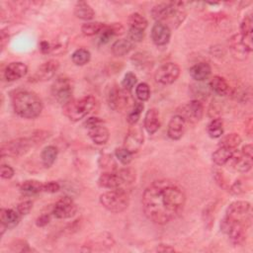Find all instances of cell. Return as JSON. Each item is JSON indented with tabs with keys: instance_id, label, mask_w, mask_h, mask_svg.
Returning a JSON list of instances; mask_svg holds the SVG:
<instances>
[{
	"instance_id": "47",
	"label": "cell",
	"mask_w": 253,
	"mask_h": 253,
	"mask_svg": "<svg viewBox=\"0 0 253 253\" xmlns=\"http://www.w3.org/2000/svg\"><path fill=\"white\" fill-rule=\"evenodd\" d=\"M100 124H103V121L100 118H96V117H91L89 119H87L84 123V126L89 129L95 126H98Z\"/></svg>"
},
{
	"instance_id": "36",
	"label": "cell",
	"mask_w": 253,
	"mask_h": 253,
	"mask_svg": "<svg viewBox=\"0 0 253 253\" xmlns=\"http://www.w3.org/2000/svg\"><path fill=\"white\" fill-rule=\"evenodd\" d=\"M128 26L129 28L144 32V30L147 28V20L139 13H132L128 17Z\"/></svg>"
},
{
	"instance_id": "22",
	"label": "cell",
	"mask_w": 253,
	"mask_h": 253,
	"mask_svg": "<svg viewBox=\"0 0 253 253\" xmlns=\"http://www.w3.org/2000/svg\"><path fill=\"white\" fill-rule=\"evenodd\" d=\"M144 128L149 134L155 133L160 127L159 113L156 109H149L144 116Z\"/></svg>"
},
{
	"instance_id": "21",
	"label": "cell",
	"mask_w": 253,
	"mask_h": 253,
	"mask_svg": "<svg viewBox=\"0 0 253 253\" xmlns=\"http://www.w3.org/2000/svg\"><path fill=\"white\" fill-rule=\"evenodd\" d=\"M58 67H59V63H58L57 60H54V59L47 60L46 62L42 63L38 68V70L36 71L35 77L39 81L49 80L55 75V72L57 71Z\"/></svg>"
},
{
	"instance_id": "43",
	"label": "cell",
	"mask_w": 253,
	"mask_h": 253,
	"mask_svg": "<svg viewBox=\"0 0 253 253\" xmlns=\"http://www.w3.org/2000/svg\"><path fill=\"white\" fill-rule=\"evenodd\" d=\"M133 64L137 65L140 68H144L145 66H149V58L142 52L136 53L132 58Z\"/></svg>"
},
{
	"instance_id": "4",
	"label": "cell",
	"mask_w": 253,
	"mask_h": 253,
	"mask_svg": "<svg viewBox=\"0 0 253 253\" xmlns=\"http://www.w3.org/2000/svg\"><path fill=\"white\" fill-rule=\"evenodd\" d=\"M250 224V215L236 216L226 214L220 222V229L235 245L242 244L246 239L247 227Z\"/></svg>"
},
{
	"instance_id": "18",
	"label": "cell",
	"mask_w": 253,
	"mask_h": 253,
	"mask_svg": "<svg viewBox=\"0 0 253 253\" xmlns=\"http://www.w3.org/2000/svg\"><path fill=\"white\" fill-rule=\"evenodd\" d=\"M186 129V121L179 115H175L171 118L167 127V134L173 140L180 139Z\"/></svg>"
},
{
	"instance_id": "34",
	"label": "cell",
	"mask_w": 253,
	"mask_h": 253,
	"mask_svg": "<svg viewBox=\"0 0 253 253\" xmlns=\"http://www.w3.org/2000/svg\"><path fill=\"white\" fill-rule=\"evenodd\" d=\"M209 135L212 138H218L223 133V123L221 119H213L210 122L207 127Z\"/></svg>"
},
{
	"instance_id": "5",
	"label": "cell",
	"mask_w": 253,
	"mask_h": 253,
	"mask_svg": "<svg viewBox=\"0 0 253 253\" xmlns=\"http://www.w3.org/2000/svg\"><path fill=\"white\" fill-rule=\"evenodd\" d=\"M135 180V173L132 169L124 168L116 172H105L98 179V184L106 189H123Z\"/></svg>"
},
{
	"instance_id": "41",
	"label": "cell",
	"mask_w": 253,
	"mask_h": 253,
	"mask_svg": "<svg viewBox=\"0 0 253 253\" xmlns=\"http://www.w3.org/2000/svg\"><path fill=\"white\" fill-rule=\"evenodd\" d=\"M136 81H137V79H136L135 74L132 72H127L125 74L124 79L122 81V88L130 92V90L135 85Z\"/></svg>"
},
{
	"instance_id": "19",
	"label": "cell",
	"mask_w": 253,
	"mask_h": 253,
	"mask_svg": "<svg viewBox=\"0 0 253 253\" xmlns=\"http://www.w3.org/2000/svg\"><path fill=\"white\" fill-rule=\"evenodd\" d=\"M20 213L12 209H2L0 211V222H1V235L8 228H13L18 225L20 221Z\"/></svg>"
},
{
	"instance_id": "8",
	"label": "cell",
	"mask_w": 253,
	"mask_h": 253,
	"mask_svg": "<svg viewBox=\"0 0 253 253\" xmlns=\"http://www.w3.org/2000/svg\"><path fill=\"white\" fill-rule=\"evenodd\" d=\"M73 94V84L66 76L57 77L51 85V95L55 101L61 105H66L71 101Z\"/></svg>"
},
{
	"instance_id": "10",
	"label": "cell",
	"mask_w": 253,
	"mask_h": 253,
	"mask_svg": "<svg viewBox=\"0 0 253 253\" xmlns=\"http://www.w3.org/2000/svg\"><path fill=\"white\" fill-rule=\"evenodd\" d=\"M33 141L30 138H17L7 141L1 146L2 156H21L29 151Z\"/></svg>"
},
{
	"instance_id": "30",
	"label": "cell",
	"mask_w": 253,
	"mask_h": 253,
	"mask_svg": "<svg viewBox=\"0 0 253 253\" xmlns=\"http://www.w3.org/2000/svg\"><path fill=\"white\" fill-rule=\"evenodd\" d=\"M57 153H58V151L55 146H53V145L45 146L41 153L42 165L45 168H49L54 163V161L57 157Z\"/></svg>"
},
{
	"instance_id": "51",
	"label": "cell",
	"mask_w": 253,
	"mask_h": 253,
	"mask_svg": "<svg viewBox=\"0 0 253 253\" xmlns=\"http://www.w3.org/2000/svg\"><path fill=\"white\" fill-rule=\"evenodd\" d=\"M156 251H159V252H174L175 249L173 247H171L170 245L161 244L156 248Z\"/></svg>"
},
{
	"instance_id": "48",
	"label": "cell",
	"mask_w": 253,
	"mask_h": 253,
	"mask_svg": "<svg viewBox=\"0 0 253 253\" xmlns=\"http://www.w3.org/2000/svg\"><path fill=\"white\" fill-rule=\"evenodd\" d=\"M50 220V215L47 214V213H43L42 215H40L37 220H36V224L39 226V227H42V226H45Z\"/></svg>"
},
{
	"instance_id": "37",
	"label": "cell",
	"mask_w": 253,
	"mask_h": 253,
	"mask_svg": "<svg viewBox=\"0 0 253 253\" xmlns=\"http://www.w3.org/2000/svg\"><path fill=\"white\" fill-rule=\"evenodd\" d=\"M252 23H253L252 16L248 14L243 18L240 24V34L247 39H252V32H253Z\"/></svg>"
},
{
	"instance_id": "49",
	"label": "cell",
	"mask_w": 253,
	"mask_h": 253,
	"mask_svg": "<svg viewBox=\"0 0 253 253\" xmlns=\"http://www.w3.org/2000/svg\"><path fill=\"white\" fill-rule=\"evenodd\" d=\"M241 152H242L243 154H245L246 156L252 158V157H253V146H252V144H251V143L245 144V145L242 147Z\"/></svg>"
},
{
	"instance_id": "40",
	"label": "cell",
	"mask_w": 253,
	"mask_h": 253,
	"mask_svg": "<svg viewBox=\"0 0 253 253\" xmlns=\"http://www.w3.org/2000/svg\"><path fill=\"white\" fill-rule=\"evenodd\" d=\"M115 154L117 156V158L119 159V161L124 164V165H127L129 164V162L132 159V153H130L128 150H126L125 147L122 148H117L115 151Z\"/></svg>"
},
{
	"instance_id": "25",
	"label": "cell",
	"mask_w": 253,
	"mask_h": 253,
	"mask_svg": "<svg viewBox=\"0 0 253 253\" xmlns=\"http://www.w3.org/2000/svg\"><path fill=\"white\" fill-rule=\"evenodd\" d=\"M190 75L193 79L197 81H204L209 78L211 72V68L209 63L207 62H199L195 65H193L190 70Z\"/></svg>"
},
{
	"instance_id": "1",
	"label": "cell",
	"mask_w": 253,
	"mask_h": 253,
	"mask_svg": "<svg viewBox=\"0 0 253 253\" xmlns=\"http://www.w3.org/2000/svg\"><path fill=\"white\" fill-rule=\"evenodd\" d=\"M141 203L149 220L157 224H166L183 211L186 196L175 182L158 180L144 190Z\"/></svg>"
},
{
	"instance_id": "11",
	"label": "cell",
	"mask_w": 253,
	"mask_h": 253,
	"mask_svg": "<svg viewBox=\"0 0 253 253\" xmlns=\"http://www.w3.org/2000/svg\"><path fill=\"white\" fill-rule=\"evenodd\" d=\"M179 75L180 67L174 62H167L158 67V69L155 71L154 78L156 82L163 85H168L175 82Z\"/></svg>"
},
{
	"instance_id": "27",
	"label": "cell",
	"mask_w": 253,
	"mask_h": 253,
	"mask_svg": "<svg viewBox=\"0 0 253 253\" xmlns=\"http://www.w3.org/2000/svg\"><path fill=\"white\" fill-rule=\"evenodd\" d=\"M211 89L219 96H225L229 92V86L226 80L218 75L213 76L210 81Z\"/></svg>"
},
{
	"instance_id": "7",
	"label": "cell",
	"mask_w": 253,
	"mask_h": 253,
	"mask_svg": "<svg viewBox=\"0 0 253 253\" xmlns=\"http://www.w3.org/2000/svg\"><path fill=\"white\" fill-rule=\"evenodd\" d=\"M100 204L109 211L119 213L126 211L129 205V198L124 189H113L103 193L99 198Z\"/></svg>"
},
{
	"instance_id": "16",
	"label": "cell",
	"mask_w": 253,
	"mask_h": 253,
	"mask_svg": "<svg viewBox=\"0 0 253 253\" xmlns=\"http://www.w3.org/2000/svg\"><path fill=\"white\" fill-rule=\"evenodd\" d=\"M171 37L170 28L163 23L156 22L151 29V40L156 45H165Z\"/></svg>"
},
{
	"instance_id": "44",
	"label": "cell",
	"mask_w": 253,
	"mask_h": 253,
	"mask_svg": "<svg viewBox=\"0 0 253 253\" xmlns=\"http://www.w3.org/2000/svg\"><path fill=\"white\" fill-rule=\"evenodd\" d=\"M32 208H33V203L31 201H24L17 206V211L21 215H25L31 211Z\"/></svg>"
},
{
	"instance_id": "13",
	"label": "cell",
	"mask_w": 253,
	"mask_h": 253,
	"mask_svg": "<svg viewBox=\"0 0 253 253\" xmlns=\"http://www.w3.org/2000/svg\"><path fill=\"white\" fill-rule=\"evenodd\" d=\"M130 102L129 91H126L118 86H114L110 89L108 94V103L110 107L115 111H121L127 108L128 103Z\"/></svg>"
},
{
	"instance_id": "50",
	"label": "cell",
	"mask_w": 253,
	"mask_h": 253,
	"mask_svg": "<svg viewBox=\"0 0 253 253\" xmlns=\"http://www.w3.org/2000/svg\"><path fill=\"white\" fill-rule=\"evenodd\" d=\"M40 49L42 53H48L51 51V44L46 41H42L40 44Z\"/></svg>"
},
{
	"instance_id": "17",
	"label": "cell",
	"mask_w": 253,
	"mask_h": 253,
	"mask_svg": "<svg viewBox=\"0 0 253 253\" xmlns=\"http://www.w3.org/2000/svg\"><path fill=\"white\" fill-rule=\"evenodd\" d=\"M233 170L240 172V173H246L248 172L252 167V158L246 156L241 151L240 152H233L232 156L227 162Z\"/></svg>"
},
{
	"instance_id": "35",
	"label": "cell",
	"mask_w": 253,
	"mask_h": 253,
	"mask_svg": "<svg viewBox=\"0 0 253 253\" xmlns=\"http://www.w3.org/2000/svg\"><path fill=\"white\" fill-rule=\"evenodd\" d=\"M241 143V137L239 134L232 132L224 135L220 141H219V146L221 147H226L229 149H235L239 144Z\"/></svg>"
},
{
	"instance_id": "23",
	"label": "cell",
	"mask_w": 253,
	"mask_h": 253,
	"mask_svg": "<svg viewBox=\"0 0 253 253\" xmlns=\"http://www.w3.org/2000/svg\"><path fill=\"white\" fill-rule=\"evenodd\" d=\"M88 135L91 138V140L99 145L105 144L109 140V130L108 128L103 125L100 124L98 126H95L88 129Z\"/></svg>"
},
{
	"instance_id": "15",
	"label": "cell",
	"mask_w": 253,
	"mask_h": 253,
	"mask_svg": "<svg viewBox=\"0 0 253 253\" xmlns=\"http://www.w3.org/2000/svg\"><path fill=\"white\" fill-rule=\"evenodd\" d=\"M134 126H132L126 133V138H125V143H124V147L128 150L130 153H135L137 152L142 143H143V133L141 131V128L136 126L135 125H133Z\"/></svg>"
},
{
	"instance_id": "26",
	"label": "cell",
	"mask_w": 253,
	"mask_h": 253,
	"mask_svg": "<svg viewBox=\"0 0 253 253\" xmlns=\"http://www.w3.org/2000/svg\"><path fill=\"white\" fill-rule=\"evenodd\" d=\"M74 14L77 18L84 21L92 20L95 16V13L92 7L87 2H84V1H79L75 4Z\"/></svg>"
},
{
	"instance_id": "9",
	"label": "cell",
	"mask_w": 253,
	"mask_h": 253,
	"mask_svg": "<svg viewBox=\"0 0 253 253\" xmlns=\"http://www.w3.org/2000/svg\"><path fill=\"white\" fill-rule=\"evenodd\" d=\"M229 48L234 57L244 59L252 50V39H247L241 34L232 36L228 41Z\"/></svg>"
},
{
	"instance_id": "12",
	"label": "cell",
	"mask_w": 253,
	"mask_h": 253,
	"mask_svg": "<svg viewBox=\"0 0 253 253\" xmlns=\"http://www.w3.org/2000/svg\"><path fill=\"white\" fill-rule=\"evenodd\" d=\"M177 115L181 116L186 123H198L201 121L204 115V107L199 100H192L189 103L183 105L177 112Z\"/></svg>"
},
{
	"instance_id": "33",
	"label": "cell",
	"mask_w": 253,
	"mask_h": 253,
	"mask_svg": "<svg viewBox=\"0 0 253 253\" xmlns=\"http://www.w3.org/2000/svg\"><path fill=\"white\" fill-rule=\"evenodd\" d=\"M105 26L106 25L101 22H88L82 25L81 32L83 33V35L87 37H91V36L100 34L102 30L105 28Z\"/></svg>"
},
{
	"instance_id": "38",
	"label": "cell",
	"mask_w": 253,
	"mask_h": 253,
	"mask_svg": "<svg viewBox=\"0 0 253 253\" xmlns=\"http://www.w3.org/2000/svg\"><path fill=\"white\" fill-rule=\"evenodd\" d=\"M142 110H143V104L141 102H134V104L132 105V109L128 113L127 119H126L129 125H131V126L136 125Z\"/></svg>"
},
{
	"instance_id": "6",
	"label": "cell",
	"mask_w": 253,
	"mask_h": 253,
	"mask_svg": "<svg viewBox=\"0 0 253 253\" xmlns=\"http://www.w3.org/2000/svg\"><path fill=\"white\" fill-rule=\"evenodd\" d=\"M97 105V100L91 96H84L80 99L71 100L64 105L63 114L72 122H77L90 114Z\"/></svg>"
},
{
	"instance_id": "28",
	"label": "cell",
	"mask_w": 253,
	"mask_h": 253,
	"mask_svg": "<svg viewBox=\"0 0 253 253\" xmlns=\"http://www.w3.org/2000/svg\"><path fill=\"white\" fill-rule=\"evenodd\" d=\"M133 43L128 39H120L112 45V52L116 56H123L130 51Z\"/></svg>"
},
{
	"instance_id": "2",
	"label": "cell",
	"mask_w": 253,
	"mask_h": 253,
	"mask_svg": "<svg viewBox=\"0 0 253 253\" xmlns=\"http://www.w3.org/2000/svg\"><path fill=\"white\" fill-rule=\"evenodd\" d=\"M12 106L14 112L24 119H35L42 111V102L34 92L21 90L12 97Z\"/></svg>"
},
{
	"instance_id": "29",
	"label": "cell",
	"mask_w": 253,
	"mask_h": 253,
	"mask_svg": "<svg viewBox=\"0 0 253 253\" xmlns=\"http://www.w3.org/2000/svg\"><path fill=\"white\" fill-rule=\"evenodd\" d=\"M233 152H234V149H229L226 147L219 146V148H217L211 155L212 161L216 165H219V166L224 165L228 162V160L232 156Z\"/></svg>"
},
{
	"instance_id": "20",
	"label": "cell",
	"mask_w": 253,
	"mask_h": 253,
	"mask_svg": "<svg viewBox=\"0 0 253 253\" xmlns=\"http://www.w3.org/2000/svg\"><path fill=\"white\" fill-rule=\"evenodd\" d=\"M28 72V66L20 61L11 62L7 65L4 71V77L7 81H16L24 77Z\"/></svg>"
},
{
	"instance_id": "14",
	"label": "cell",
	"mask_w": 253,
	"mask_h": 253,
	"mask_svg": "<svg viewBox=\"0 0 253 253\" xmlns=\"http://www.w3.org/2000/svg\"><path fill=\"white\" fill-rule=\"evenodd\" d=\"M77 211V206L70 197L60 198L52 209V214L56 218H70Z\"/></svg>"
},
{
	"instance_id": "42",
	"label": "cell",
	"mask_w": 253,
	"mask_h": 253,
	"mask_svg": "<svg viewBox=\"0 0 253 253\" xmlns=\"http://www.w3.org/2000/svg\"><path fill=\"white\" fill-rule=\"evenodd\" d=\"M143 38H144V32H143V31L129 28L128 33H127V39H128L132 43L141 42V41L143 40Z\"/></svg>"
},
{
	"instance_id": "46",
	"label": "cell",
	"mask_w": 253,
	"mask_h": 253,
	"mask_svg": "<svg viewBox=\"0 0 253 253\" xmlns=\"http://www.w3.org/2000/svg\"><path fill=\"white\" fill-rule=\"evenodd\" d=\"M14 176V169L6 164L1 166V178L2 179H11Z\"/></svg>"
},
{
	"instance_id": "3",
	"label": "cell",
	"mask_w": 253,
	"mask_h": 253,
	"mask_svg": "<svg viewBox=\"0 0 253 253\" xmlns=\"http://www.w3.org/2000/svg\"><path fill=\"white\" fill-rule=\"evenodd\" d=\"M151 16L156 22L163 23L166 26H168V24L178 26L183 22L186 16L184 3L177 1L158 3L152 8Z\"/></svg>"
},
{
	"instance_id": "32",
	"label": "cell",
	"mask_w": 253,
	"mask_h": 253,
	"mask_svg": "<svg viewBox=\"0 0 253 253\" xmlns=\"http://www.w3.org/2000/svg\"><path fill=\"white\" fill-rule=\"evenodd\" d=\"M90 58H91V53L86 48H78L71 55L72 62L78 66L85 65L90 61Z\"/></svg>"
},
{
	"instance_id": "45",
	"label": "cell",
	"mask_w": 253,
	"mask_h": 253,
	"mask_svg": "<svg viewBox=\"0 0 253 253\" xmlns=\"http://www.w3.org/2000/svg\"><path fill=\"white\" fill-rule=\"evenodd\" d=\"M60 186L57 182L54 181H50L47 183L43 184L42 187V192H46V193H56L59 190Z\"/></svg>"
},
{
	"instance_id": "31",
	"label": "cell",
	"mask_w": 253,
	"mask_h": 253,
	"mask_svg": "<svg viewBox=\"0 0 253 253\" xmlns=\"http://www.w3.org/2000/svg\"><path fill=\"white\" fill-rule=\"evenodd\" d=\"M42 187H43V184L41 183L40 181L27 180L21 185L20 189L24 194L35 195V194H38L40 192H42Z\"/></svg>"
},
{
	"instance_id": "39",
	"label": "cell",
	"mask_w": 253,
	"mask_h": 253,
	"mask_svg": "<svg viewBox=\"0 0 253 253\" xmlns=\"http://www.w3.org/2000/svg\"><path fill=\"white\" fill-rule=\"evenodd\" d=\"M135 95L141 101H147L150 97V89L147 83H139L135 88Z\"/></svg>"
},
{
	"instance_id": "24",
	"label": "cell",
	"mask_w": 253,
	"mask_h": 253,
	"mask_svg": "<svg viewBox=\"0 0 253 253\" xmlns=\"http://www.w3.org/2000/svg\"><path fill=\"white\" fill-rule=\"evenodd\" d=\"M125 32L124 27L120 23H114L109 26H105V28L100 33L99 41L101 43H107L113 37L121 36Z\"/></svg>"
}]
</instances>
